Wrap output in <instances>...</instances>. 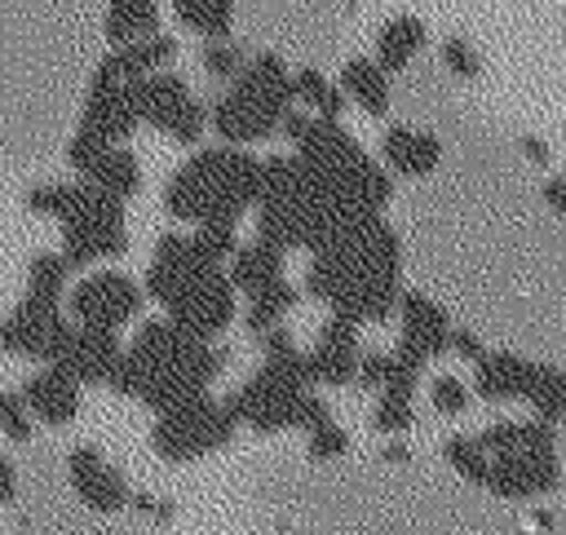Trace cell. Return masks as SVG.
I'll use <instances>...</instances> for the list:
<instances>
[{
    "label": "cell",
    "instance_id": "1",
    "mask_svg": "<svg viewBox=\"0 0 566 535\" xmlns=\"http://www.w3.org/2000/svg\"><path fill=\"white\" fill-rule=\"evenodd\" d=\"M305 292L354 323H380L398 310V234L380 221V212L336 225L314 248Z\"/></svg>",
    "mask_w": 566,
    "mask_h": 535
},
{
    "label": "cell",
    "instance_id": "2",
    "mask_svg": "<svg viewBox=\"0 0 566 535\" xmlns=\"http://www.w3.org/2000/svg\"><path fill=\"white\" fill-rule=\"evenodd\" d=\"M226 363L230 354L221 345L190 336L164 314V318H146L133 332L111 389L124 398H142L150 411H164L195 394H208V385L226 371Z\"/></svg>",
    "mask_w": 566,
    "mask_h": 535
},
{
    "label": "cell",
    "instance_id": "3",
    "mask_svg": "<svg viewBox=\"0 0 566 535\" xmlns=\"http://www.w3.org/2000/svg\"><path fill=\"white\" fill-rule=\"evenodd\" d=\"M142 292L150 301H159L177 327H186L190 336H203V340L221 336L234 323V305H239L230 274L221 265L203 261L195 252L190 234H181V230H168L155 239Z\"/></svg>",
    "mask_w": 566,
    "mask_h": 535
},
{
    "label": "cell",
    "instance_id": "4",
    "mask_svg": "<svg viewBox=\"0 0 566 535\" xmlns=\"http://www.w3.org/2000/svg\"><path fill=\"white\" fill-rule=\"evenodd\" d=\"M261 168L265 159H256L248 146H199L164 186V208L168 217L186 221V225H203V221H243L248 208H256L261 195Z\"/></svg>",
    "mask_w": 566,
    "mask_h": 535
},
{
    "label": "cell",
    "instance_id": "5",
    "mask_svg": "<svg viewBox=\"0 0 566 535\" xmlns=\"http://www.w3.org/2000/svg\"><path fill=\"white\" fill-rule=\"evenodd\" d=\"M336 225H345V217L323 190V181L310 172V164L301 155H270L256 195V239L283 252L292 248L314 252Z\"/></svg>",
    "mask_w": 566,
    "mask_h": 535
},
{
    "label": "cell",
    "instance_id": "6",
    "mask_svg": "<svg viewBox=\"0 0 566 535\" xmlns=\"http://www.w3.org/2000/svg\"><path fill=\"white\" fill-rule=\"evenodd\" d=\"M296 106L292 71L279 53H252L248 66L208 106V128L230 146H252L279 133L283 115Z\"/></svg>",
    "mask_w": 566,
    "mask_h": 535
},
{
    "label": "cell",
    "instance_id": "7",
    "mask_svg": "<svg viewBox=\"0 0 566 535\" xmlns=\"http://www.w3.org/2000/svg\"><path fill=\"white\" fill-rule=\"evenodd\" d=\"M261 340V354L265 363L226 398V407L234 411L239 424L256 429V433H279V429H296V411H301V398L310 394V367H305V354L296 349L292 332L279 323L270 332L256 336Z\"/></svg>",
    "mask_w": 566,
    "mask_h": 535
},
{
    "label": "cell",
    "instance_id": "8",
    "mask_svg": "<svg viewBox=\"0 0 566 535\" xmlns=\"http://www.w3.org/2000/svg\"><path fill=\"white\" fill-rule=\"evenodd\" d=\"M155 416L159 420L150 424V447L168 464L203 460V455L221 451L239 429V420L226 407V398H212V394H195V398H186L177 407H164Z\"/></svg>",
    "mask_w": 566,
    "mask_h": 535
},
{
    "label": "cell",
    "instance_id": "9",
    "mask_svg": "<svg viewBox=\"0 0 566 535\" xmlns=\"http://www.w3.org/2000/svg\"><path fill=\"white\" fill-rule=\"evenodd\" d=\"M62 225V256L71 270L111 261L128 248V225H124V199H111L93 190L88 181H75V195L66 212L57 217Z\"/></svg>",
    "mask_w": 566,
    "mask_h": 535
},
{
    "label": "cell",
    "instance_id": "10",
    "mask_svg": "<svg viewBox=\"0 0 566 535\" xmlns=\"http://www.w3.org/2000/svg\"><path fill=\"white\" fill-rule=\"evenodd\" d=\"M133 102H137V119L150 124L155 133L172 137L177 146H199L208 133V106L168 66L133 80Z\"/></svg>",
    "mask_w": 566,
    "mask_h": 535
},
{
    "label": "cell",
    "instance_id": "11",
    "mask_svg": "<svg viewBox=\"0 0 566 535\" xmlns=\"http://www.w3.org/2000/svg\"><path fill=\"white\" fill-rule=\"evenodd\" d=\"M71 332H75V318L62 314V301L22 296L0 323V349H9L18 358L57 363L71 345Z\"/></svg>",
    "mask_w": 566,
    "mask_h": 535
},
{
    "label": "cell",
    "instance_id": "12",
    "mask_svg": "<svg viewBox=\"0 0 566 535\" xmlns=\"http://www.w3.org/2000/svg\"><path fill=\"white\" fill-rule=\"evenodd\" d=\"M71 318L84 323V327H111L119 332L124 323H133L142 314V283L119 274V270H93L84 279L71 283Z\"/></svg>",
    "mask_w": 566,
    "mask_h": 535
},
{
    "label": "cell",
    "instance_id": "13",
    "mask_svg": "<svg viewBox=\"0 0 566 535\" xmlns=\"http://www.w3.org/2000/svg\"><path fill=\"white\" fill-rule=\"evenodd\" d=\"M137 102H133V80H115L106 71H93L84 111H80V133L102 137V141H124L137 128Z\"/></svg>",
    "mask_w": 566,
    "mask_h": 535
},
{
    "label": "cell",
    "instance_id": "14",
    "mask_svg": "<svg viewBox=\"0 0 566 535\" xmlns=\"http://www.w3.org/2000/svg\"><path fill=\"white\" fill-rule=\"evenodd\" d=\"M398 318H402L398 349H394L398 358L424 367L429 358H438V354L451 349V323H447V314H442L429 296H420V292H402V296H398Z\"/></svg>",
    "mask_w": 566,
    "mask_h": 535
},
{
    "label": "cell",
    "instance_id": "15",
    "mask_svg": "<svg viewBox=\"0 0 566 535\" xmlns=\"http://www.w3.org/2000/svg\"><path fill=\"white\" fill-rule=\"evenodd\" d=\"M66 478H71V491L80 495V504L93 508V513H119L133 495L124 473L115 464H106V455L97 447H71Z\"/></svg>",
    "mask_w": 566,
    "mask_h": 535
},
{
    "label": "cell",
    "instance_id": "16",
    "mask_svg": "<svg viewBox=\"0 0 566 535\" xmlns=\"http://www.w3.org/2000/svg\"><path fill=\"white\" fill-rule=\"evenodd\" d=\"M358 323L345 318V314H332L318 336H314V349L305 354V367H310V380L314 385H354V371H358Z\"/></svg>",
    "mask_w": 566,
    "mask_h": 535
},
{
    "label": "cell",
    "instance_id": "17",
    "mask_svg": "<svg viewBox=\"0 0 566 535\" xmlns=\"http://www.w3.org/2000/svg\"><path fill=\"white\" fill-rule=\"evenodd\" d=\"M119 363H124V345H119V336L111 327H84V323H75L71 345H66V354L53 367L71 371L80 385H111L115 371H119Z\"/></svg>",
    "mask_w": 566,
    "mask_h": 535
},
{
    "label": "cell",
    "instance_id": "18",
    "mask_svg": "<svg viewBox=\"0 0 566 535\" xmlns=\"http://www.w3.org/2000/svg\"><path fill=\"white\" fill-rule=\"evenodd\" d=\"M557 478L562 473H557L553 451H500V455H491V469H486L482 486H491L504 500H526V495L553 491Z\"/></svg>",
    "mask_w": 566,
    "mask_h": 535
},
{
    "label": "cell",
    "instance_id": "19",
    "mask_svg": "<svg viewBox=\"0 0 566 535\" xmlns=\"http://www.w3.org/2000/svg\"><path fill=\"white\" fill-rule=\"evenodd\" d=\"M18 394L27 398L31 416H35V420H44V424H53V429L71 424V420H75V411H80V380H75L71 371L53 367V363H44L35 376H27Z\"/></svg>",
    "mask_w": 566,
    "mask_h": 535
},
{
    "label": "cell",
    "instance_id": "20",
    "mask_svg": "<svg viewBox=\"0 0 566 535\" xmlns=\"http://www.w3.org/2000/svg\"><path fill=\"white\" fill-rule=\"evenodd\" d=\"M172 57H177V40L164 35V31H155V35H146V40L115 44V49L97 62V71H106V75H115V80H142V75H150V71H164Z\"/></svg>",
    "mask_w": 566,
    "mask_h": 535
},
{
    "label": "cell",
    "instance_id": "21",
    "mask_svg": "<svg viewBox=\"0 0 566 535\" xmlns=\"http://www.w3.org/2000/svg\"><path fill=\"white\" fill-rule=\"evenodd\" d=\"M380 155L394 172L402 177H424L433 172V164L442 159V146L433 133H420V128H407V124H394L385 137H380Z\"/></svg>",
    "mask_w": 566,
    "mask_h": 535
},
{
    "label": "cell",
    "instance_id": "22",
    "mask_svg": "<svg viewBox=\"0 0 566 535\" xmlns=\"http://www.w3.org/2000/svg\"><path fill=\"white\" fill-rule=\"evenodd\" d=\"M80 181H88L93 190H102L111 199H128V195L142 190V164H137V155L128 146L111 141L106 150L93 155L88 168H80Z\"/></svg>",
    "mask_w": 566,
    "mask_h": 535
},
{
    "label": "cell",
    "instance_id": "23",
    "mask_svg": "<svg viewBox=\"0 0 566 535\" xmlns=\"http://www.w3.org/2000/svg\"><path fill=\"white\" fill-rule=\"evenodd\" d=\"M283 248H274V243H265V239H252V243H239L234 248V256H230V283H234V292H243V296H252V292H261V287H270L274 279H283Z\"/></svg>",
    "mask_w": 566,
    "mask_h": 535
},
{
    "label": "cell",
    "instance_id": "24",
    "mask_svg": "<svg viewBox=\"0 0 566 535\" xmlns=\"http://www.w3.org/2000/svg\"><path fill=\"white\" fill-rule=\"evenodd\" d=\"M340 93L367 111V115H385L389 111V71L376 57H349L340 66Z\"/></svg>",
    "mask_w": 566,
    "mask_h": 535
},
{
    "label": "cell",
    "instance_id": "25",
    "mask_svg": "<svg viewBox=\"0 0 566 535\" xmlns=\"http://www.w3.org/2000/svg\"><path fill=\"white\" fill-rule=\"evenodd\" d=\"M531 371H535V367H531L526 358H513V354H482V358H478V398H486V402L522 398Z\"/></svg>",
    "mask_w": 566,
    "mask_h": 535
},
{
    "label": "cell",
    "instance_id": "26",
    "mask_svg": "<svg viewBox=\"0 0 566 535\" xmlns=\"http://www.w3.org/2000/svg\"><path fill=\"white\" fill-rule=\"evenodd\" d=\"M106 44H128V40H146L159 31V4L155 0H106V18H102Z\"/></svg>",
    "mask_w": 566,
    "mask_h": 535
},
{
    "label": "cell",
    "instance_id": "27",
    "mask_svg": "<svg viewBox=\"0 0 566 535\" xmlns=\"http://www.w3.org/2000/svg\"><path fill=\"white\" fill-rule=\"evenodd\" d=\"M420 44H424V27L416 18H389L380 27V35H376V62L394 75L420 53Z\"/></svg>",
    "mask_w": 566,
    "mask_h": 535
},
{
    "label": "cell",
    "instance_id": "28",
    "mask_svg": "<svg viewBox=\"0 0 566 535\" xmlns=\"http://www.w3.org/2000/svg\"><path fill=\"white\" fill-rule=\"evenodd\" d=\"M296 301H301V292H296L287 279H274L270 287L252 292V296H248V314H243L248 336H261V332L279 327V323H283V314H292V310H296Z\"/></svg>",
    "mask_w": 566,
    "mask_h": 535
},
{
    "label": "cell",
    "instance_id": "29",
    "mask_svg": "<svg viewBox=\"0 0 566 535\" xmlns=\"http://www.w3.org/2000/svg\"><path fill=\"white\" fill-rule=\"evenodd\" d=\"M177 22L203 40H217V35H230V22H234V0H168Z\"/></svg>",
    "mask_w": 566,
    "mask_h": 535
},
{
    "label": "cell",
    "instance_id": "30",
    "mask_svg": "<svg viewBox=\"0 0 566 535\" xmlns=\"http://www.w3.org/2000/svg\"><path fill=\"white\" fill-rule=\"evenodd\" d=\"M292 93H296V106H305L310 115L340 119V111H345V93H340V84H332V80L318 75L314 66H305V71L292 75Z\"/></svg>",
    "mask_w": 566,
    "mask_h": 535
},
{
    "label": "cell",
    "instance_id": "31",
    "mask_svg": "<svg viewBox=\"0 0 566 535\" xmlns=\"http://www.w3.org/2000/svg\"><path fill=\"white\" fill-rule=\"evenodd\" d=\"M71 292V265L62 252H35L27 261V296L40 301H66Z\"/></svg>",
    "mask_w": 566,
    "mask_h": 535
},
{
    "label": "cell",
    "instance_id": "32",
    "mask_svg": "<svg viewBox=\"0 0 566 535\" xmlns=\"http://www.w3.org/2000/svg\"><path fill=\"white\" fill-rule=\"evenodd\" d=\"M539 420H557L566 411V376L553 371V367H535L531 380H526V394H522Z\"/></svg>",
    "mask_w": 566,
    "mask_h": 535
},
{
    "label": "cell",
    "instance_id": "33",
    "mask_svg": "<svg viewBox=\"0 0 566 535\" xmlns=\"http://www.w3.org/2000/svg\"><path fill=\"white\" fill-rule=\"evenodd\" d=\"M248 49L243 44H234L230 35H217V40H203V53H199V66L212 75V80H221V84H230L243 66H248Z\"/></svg>",
    "mask_w": 566,
    "mask_h": 535
},
{
    "label": "cell",
    "instance_id": "34",
    "mask_svg": "<svg viewBox=\"0 0 566 535\" xmlns=\"http://www.w3.org/2000/svg\"><path fill=\"white\" fill-rule=\"evenodd\" d=\"M190 243H195V252H199L203 261L221 265V261H230L234 248H239V225H234V221H203V225H190Z\"/></svg>",
    "mask_w": 566,
    "mask_h": 535
},
{
    "label": "cell",
    "instance_id": "35",
    "mask_svg": "<svg viewBox=\"0 0 566 535\" xmlns=\"http://www.w3.org/2000/svg\"><path fill=\"white\" fill-rule=\"evenodd\" d=\"M442 455H447V464H451L460 478H469V482H486L491 455L478 447V438H447V442H442Z\"/></svg>",
    "mask_w": 566,
    "mask_h": 535
},
{
    "label": "cell",
    "instance_id": "36",
    "mask_svg": "<svg viewBox=\"0 0 566 535\" xmlns=\"http://www.w3.org/2000/svg\"><path fill=\"white\" fill-rule=\"evenodd\" d=\"M0 433L9 442H31L35 416H31V407H27L22 394H0Z\"/></svg>",
    "mask_w": 566,
    "mask_h": 535
},
{
    "label": "cell",
    "instance_id": "37",
    "mask_svg": "<svg viewBox=\"0 0 566 535\" xmlns=\"http://www.w3.org/2000/svg\"><path fill=\"white\" fill-rule=\"evenodd\" d=\"M71 195H75V181H44V186H31L22 203H27L35 217H62L66 203H71Z\"/></svg>",
    "mask_w": 566,
    "mask_h": 535
},
{
    "label": "cell",
    "instance_id": "38",
    "mask_svg": "<svg viewBox=\"0 0 566 535\" xmlns=\"http://www.w3.org/2000/svg\"><path fill=\"white\" fill-rule=\"evenodd\" d=\"M305 438H310V442H305L310 460H336V455H345V451H349V433H345L336 420H327V424L310 429Z\"/></svg>",
    "mask_w": 566,
    "mask_h": 535
},
{
    "label": "cell",
    "instance_id": "39",
    "mask_svg": "<svg viewBox=\"0 0 566 535\" xmlns=\"http://www.w3.org/2000/svg\"><path fill=\"white\" fill-rule=\"evenodd\" d=\"M371 424H376L380 433H402V429L411 424V398H389V394H380Z\"/></svg>",
    "mask_w": 566,
    "mask_h": 535
},
{
    "label": "cell",
    "instance_id": "40",
    "mask_svg": "<svg viewBox=\"0 0 566 535\" xmlns=\"http://www.w3.org/2000/svg\"><path fill=\"white\" fill-rule=\"evenodd\" d=\"M389 367H394V354H380V349H363V354H358V371H354V385H363V389H376V394H380V385H385Z\"/></svg>",
    "mask_w": 566,
    "mask_h": 535
},
{
    "label": "cell",
    "instance_id": "41",
    "mask_svg": "<svg viewBox=\"0 0 566 535\" xmlns=\"http://www.w3.org/2000/svg\"><path fill=\"white\" fill-rule=\"evenodd\" d=\"M429 398H433V407H438L442 416H460V411L469 407V389H464L455 376H438V380L429 385Z\"/></svg>",
    "mask_w": 566,
    "mask_h": 535
},
{
    "label": "cell",
    "instance_id": "42",
    "mask_svg": "<svg viewBox=\"0 0 566 535\" xmlns=\"http://www.w3.org/2000/svg\"><path fill=\"white\" fill-rule=\"evenodd\" d=\"M332 420V407H327V398H318L314 389L301 398V411H296V429H318V424H327Z\"/></svg>",
    "mask_w": 566,
    "mask_h": 535
},
{
    "label": "cell",
    "instance_id": "43",
    "mask_svg": "<svg viewBox=\"0 0 566 535\" xmlns=\"http://www.w3.org/2000/svg\"><path fill=\"white\" fill-rule=\"evenodd\" d=\"M442 62H447L455 75H478V57H473V49H469L464 40H447V44H442Z\"/></svg>",
    "mask_w": 566,
    "mask_h": 535
},
{
    "label": "cell",
    "instance_id": "44",
    "mask_svg": "<svg viewBox=\"0 0 566 535\" xmlns=\"http://www.w3.org/2000/svg\"><path fill=\"white\" fill-rule=\"evenodd\" d=\"M451 349H455L460 358H473V363L482 358V340H478L473 332H451Z\"/></svg>",
    "mask_w": 566,
    "mask_h": 535
},
{
    "label": "cell",
    "instance_id": "45",
    "mask_svg": "<svg viewBox=\"0 0 566 535\" xmlns=\"http://www.w3.org/2000/svg\"><path fill=\"white\" fill-rule=\"evenodd\" d=\"M18 500V469L0 455V504H13Z\"/></svg>",
    "mask_w": 566,
    "mask_h": 535
},
{
    "label": "cell",
    "instance_id": "46",
    "mask_svg": "<svg viewBox=\"0 0 566 535\" xmlns=\"http://www.w3.org/2000/svg\"><path fill=\"white\" fill-rule=\"evenodd\" d=\"M544 195H548V203H553L557 212H566V177H557V181H548V186H544Z\"/></svg>",
    "mask_w": 566,
    "mask_h": 535
},
{
    "label": "cell",
    "instance_id": "47",
    "mask_svg": "<svg viewBox=\"0 0 566 535\" xmlns=\"http://www.w3.org/2000/svg\"><path fill=\"white\" fill-rule=\"evenodd\" d=\"M407 455H411V451H407V447H402V442H389V447H385V451H380V460H394V464H402V460H407Z\"/></svg>",
    "mask_w": 566,
    "mask_h": 535
},
{
    "label": "cell",
    "instance_id": "48",
    "mask_svg": "<svg viewBox=\"0 0 566 535\" xmlns=\"http://www.w3.org/2000/svg\"><path fill=\"white\" fill-rule=\"evenodd\" d=\"M0 323H4V318H0Z\"/></svg>",
    "mask_w": 566,
    "mask_h": 535
}]
</instances>
